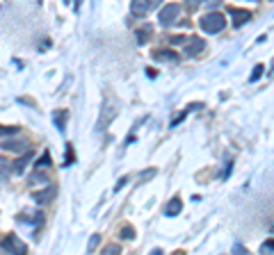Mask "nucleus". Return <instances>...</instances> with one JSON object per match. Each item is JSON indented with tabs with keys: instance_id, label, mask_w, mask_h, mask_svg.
Wrapping results in <instances>:
<instances>
[{
	"instance_id": "f257e3e1",
	"label": "nucleus",
	"mask_w": 274,
	"mask_h": 255,
	"mask_svg": "<svg viewBox=\"0 0 274 255\" xmlns=\"http://www.w3.org/2000/svg\"><path fill=\"white\" fill-rule=\"evenodd\" d=\"M199 26H201V30H203V32H208V34H217V32H222L224 28H226V18H224L219 12H208L206 16H201Z\"/></svg>"
},
{
	"instance_id": "f03ea898",
	"label": "nucleus",
	"mask_w": 274,
	"mask_h": 255,
	"mask_svg": "<svg viewBox=\"0 0 274 255\" xmlns=\"http://www.w3.org/2000/svg\"><path fill=\"white\" fill-rule=\"evenodd\" d=\"M117 114H119V107H117V103L112 100V98H107L105 103H103L101 107V116H99V130H105L107 125L112 123V121L117 119Z\"/></svg>"
},
{
	"instance_id": "7ed1b4c3",
	"label": "nucleus",
	"mask_w": 274,
	"mask_h": 255,
	"mask_svg": "<svg viewBox=\"0 0 274 255\" xmlns=\"http://www.w3.org/2000/svg\"><path fill=\"white\" fill-rule=\"evenodd\" d=\"M178 16H180V5L169 3V5H165V7L160 9L158 21H160V26L163 28H169V26H174V23L178 21Z\"/></svg>"
},
{
	"instance_id": "20e7f679",
	"label": "nucleus",
	"mask_w": 274,
	"mask_h": 255,
	"mask_svg": "<svg viewBox=\"0 0 274 255\" xmlns=\"http://www.w3.org/2000/svg\"><path fill=\"white\" fill-rule=\"evenodd\" d=\"M160 5H163V0H133V3H130V12H133V16H137V18H144L151 9L160 7Z\"/></svg>"
},
{
	"instance_id": "39448f33",
	"label": "nucleus",
	"mask_w": 274,
	"mask_h": 255,
	"mask_svg": "<svg viewBox=\"0 0 274 255\" xmlns=\"http://www.w3.org/2000/svg\"><path fill=\"white\" fill-rule=\"evenodd\" d=\"M0 248L7 253H14V255H23L28 251V246L16 237V235H9V237H3L0 239Z\"/></svg>"
},
{
	"instance_id": "423d86ee",
	"label": "nucleus",
	"mask_w": 274,
	"mask_h": 255,
	"mask_svg": "<svg viewBox=\"0 0 274 255\" xmlns=\"http://www.w3.org/2000/svg\"><path fill=\"white\" fill-rule=\"evenodd\" d=\"M206 50V41L201 37H188V41H185V55H201Z\"/></svg>"
},
{
	"instance_id": "0eeeda50",
	"label": "nucleus",
	"mask_w": 274,
	"mask_h": 255,
	"mask_svg": "<svg viewBox=\"0 0 274 255\" xmlns=\"http://www.w3.org/2000/svg\"><path fill=\"white\" fill-rule=\"evenodd\" d=\"M0 148L9 150V153H28V150H30L26 139H5L3 144H0Z\"/></svg>"
},
{
	"instance_id": "6e6552de",
	"label": "nucleus",
	"mask_w": 274,
	"mask_h": 255,
	"mask_svg": "<svg viewBox=\"0 0 274 255\" xmlns=\"http://www.w3.org/2000/svg\"><path fill=\"white\" fill-rule=\"evenodd\" d=\"M55 194H57V187H55V185H48L43 191H34L32 198H34V203L43 205V203H51V200L55 198Z\"/></svg>"
},
{
	"instance_id": "1a4fd4ad",
	"label": "nucleus",
	"mask_w": 274,
	"mask_h": 255,
	"mask_svg": "<svg viewBox=\"0 0 274 255\" xmlns=\"http://www.w3.org/2000/svg\"><path fill=\"white\" fill-rule=\"evenodd\" d=\"M229 14L233 16V28H240L244 26V23L252 18V14L247 12V9H236V7H229Z\"/></svg>"
},
{
	"instance_id": "9d476101",
	"label": "nucleus",
	"mask_w": 274,
	"mask_h": 255,
	"mask_svg": "<svg viewBox=\"0 0 274 255\" xmlns=\"http://www.w3.org/2000/svg\"><path fill=\"white\" fill-rule=\"evenodd\" d=\"M18 221H21V223H30V225H39L43 221V217L39 212H21V214H18Z\"/></svg>"
},
{
	"instance_id": "9b49d317",
	"label": "nucleus",
	"mask_w": 274,
	"mask_h": 255,
	"mask_svg": "<svg viewBox=\"0 0 274 255\" xmlns=\"http://www.w3.org/2000/svg\"><path fill=\"white\" fill-rule=\"evenodd\" d=\"M180 210H183V203L178 198H171L165 208V217H176V214H180Z\"/></svg>"
},
{
	"instance_id": "f8f14e48",
	"label": "nucleus",
	"mask_w": 274,
	"mask_h": 255,
	"mask_svg": "<svg viewBox=\"0 0 274 255\" xmlns=\"http://www.w3.org/2000/svg\"><path fill=\"white\" fill-rule=\"evenodd\" d=\"M153 60L155 62H178V57H176V53H171V50H155L153 53Z\"/></svg>"
},
{
	"instance_id": "ddd939ff",
	"label": "nucleus",
	"mask_w": 274,
	"mask_h": 255,
	"mask_svg": "<svg viewBox=\"0 0 274 255\" xmlns=\"http://www.w3.org/2000/svg\"><path fill=\"white\" fill-rule=\"evenodd\" d=\"M30 160H32V153L28 150V155L18 158V160L12 164V171H14V173H23V171H26V166H28V162H30Z\"/></svg>"
},
{
	"instance_id": "4468645a",
	"label": "nucleus",
	"mask_w": 274,
	"mask_h": 255,
	"mask_svg": "<svg viewBox=\"0 0 274 255\" xmlns=\"http://www.w3.org/2000/svg\"><path fill=\"white\" fill-rule=\"evenodd\" d=\"M151 32H153V28H151V26H144V28H140V30L135 32V39H137V43H140V46H142V43H146V41H149Z\"/></svg>"
},
{
	"instance_id": "2eb2a0df",
	"label": "nucleus",
	"mask_w": 274,
	"mask_h": 255,
	"mask_svg": "<svg viewBox=\"0 0 274 255\" xmlns=\"http://www.w3.org/2000/svg\"><path fill=\"white\" fill-rule=\"evenodd\" d=\"M46 183H48V175L43 173L41 169H37V171H34V173L30 175V185H46Z\"/></svg>"
},
{
	"instance_id": "dca6fc26",
	"label": "nucleus",
	"mask_w": 274,
	"mask_h": 255,
	"mask_svg": "<svg viewBox=\"0 0 274 255\" xmlns=\"http://www.w3.org/2000/svg\"><path fill=\"white\" fill-rule=\"evenodd\" d=\"M9 173H12V164L7 160H0V183H5L9 178Z\"/></svg>"
},
{
	"instance_id": "f3484780",
	"label": "nucleus",
	"mask_w": 274,
	"mask_h": 255,
	"mask_svg": "<svg viewBox=\"0 0 274 255\" xmlns=\"http://www.w3.org/2000/svg\"><path fill=\"white\" fill-rule=\"evenodd\" d=\"M53 119H55V125H57V130H64L66 112H55V114H53Z\"/></svg>"
},
{
	"instance_id": "a211bd4d",
	"label": "nucleus",
	"mask_w": 274,
	"mask_h": 255,
	"mask_svg": "<svg viewBox=\"0 0 274 255\" xmlns=\"http://www.w3.org/2000/svg\"><path fill=\"white\" fill-rule=\"evenodd\" d=\"M155 173H158V169H144V171H140L137 180H140V183H144V180H149V178H155Z\"/></svg>"
},
{
	"instance_id": "6ab92c4d",
	"label": "nucleus",
	"mask_w": 274,
	"mask_h": 255,
	"mask_svg": "<svg viewBox=\"0 0 274 255\" xmlns=\"http://www.w3.org/2000/svg\"><path fill=\"white\" fill-rule=\"evenodd\" d=\"M263 71H265V66H263V64H256V66H254V73H252V78H249V82H256L258 78L263 75Z\"/></svg>"
},
{
	"instance_id": "aec40b11",
	"label": "nucleus",
	"mask_w": 274,
	"mask_h": 255,
	"mask_svg": "<svg viewBox=\"0 0 274 255\" xmlns=\"http://www.w3.org/2000/svg\"><path fill=\"white\" fill-rule=\"evenodd\" d=\"M43 166H51V155H48V153H43L41 160L37 162V169H43Z\"/></svg>"
},
{
	"instance_id": "412c9836",
	"label": "nucleus",
	"mask_w": 274,
	"mask_h": 255,
	"mask_svg": "<svg viewBox=\"0 0 274 255\" xmlns=\"http://www.w3.org/2000/svg\"><path fill=\"white\" fill-rule=\"evenodd\" d=\"M99 239H101V235H92L89 244H87V251H89V253H94V248H96V244H99Z\"/></svg>"
},
{
	"instance_id": "4be33fe9",
	"label": "nucleus",
	"mask_w": 274,
	"mask_h": 255,
	"mask_svg": "<svg viewBox=\"0 0 274 255\" xmlns=\"http://www.w3.org/2000/svg\"><path fill=\"white\" fill-rule=\"evenodd\" d=\"M115 253H121V248L117 244H110V246L103 248V255H115Z\"/></svg>"
},
{
	"instance_id": "5701e85b",
	"label": "nucleus",
	"mask_w": 274,
	"mask_h": 255,
	"mask_svg": "<svg viewBox=\"0 0 274 255\" xmlns=\"http://www.w3.org/2000/svg\"><path fill=\"white\" fill-rule=\"evenodd\" d=\"M121 237H124V239H133V228H130V225H124V228H121Z\"/></svg>"
},
{
	"instance_id": "b1692460",
	"label": "nucleus",
	"mask_w": 274,
	"mask_h": 255,
	"mask_svg": "<svg viewBox=\"0 0 274 255\" xmlns=\"http://www.w3.org/2000/svg\"><path fill=\"white\" fill-rule=\"evenodd\" d=\"M261 251H263V253H274V239H270V242H265V244H263V246H261Z\"/></svg>"
},
{
	"instance_id": "393cba45",
	"label": "nucleus",
	"mask_w": 274,
	"mask_h": 255,
	"mask_svg": "<svg viewBox=\"0 0 274 255\" xmlns=\"http://www.w3.org/2000/svg\"><path fill=\"white\" fill-rule=\"evenodd\" d=\"M185 3H188V7H190V9H197L199 5H203V3H206V0H185Z\"/></svg>"
},
{
	"instance_id": "a878e982",
	"label": "nucleus",
	"mask_w": 274,
	"mask_h": 255,
	"mask_svg": "<svg viewBox=\"0 0 274 255\" xmlns=\"http://www.w3.org/2000/svg\"><path fill=\"white\" fill-rule=\"evenodd\" d=\"M64 164L68 166V164H73V150H71V146H66V162Z\"/></svg>"
},
{
	"instance_id": "bb28decb",
	"label": "nucleus",
	"mask_w": 274,
	"mask_h": 255,
	"mask_svg": "<svg viewBox=\"0 0 274 255\" xmlns=\"http://www.w3.org/2000/svg\"><path fill=\"white\" fill-rule=\"evenodd\" d=\"M188 41V37H171V43H174V46H180V43H185Z\"/></svg>"
},
{
	"instance_id": "cd10ccee",
	"label": "nucleus",
	"mask_w": 274,
	"mask_h": 255,
	"mask_svg": "<svg viewBox=\"0 0 274 255\" xmlns=\"http://www.w3.org/2000/svg\"><path fill=\"white\" fill-rule=\"evenodd\" d=\"M124 185H126V178H121V180H119V183H117V185H115V191H119L121 187H124Z\"/></svg>"
},
{
	"instance_id": "c85d7f7f",
	"label": "nucleus",
	"mask_w": 274,
	"mask_h": 255,
	"mask_svg": "<svg viewBox=\"0 0 274 255\" xmlns=\"http://www.w3.org/2000/svg\"><path fill=\"white\" fill-rule=\"evenodd\" d=\"M76 12H80V0H76Z\"/></svg>"
},
{
	"instance_id": "c756f323",
	"label": "nucleus",
	"mask_w": 274,
	"mask_h": 255,
	"mask_svg": "<svg viewBox=\"0 0 274 255\" xmlns=\"http://www.w3.org/2000/svg\"><path fill=\"white\" fill-rule=\"evenodd\" d=\"M252 3H256V0H252Z\"/></svg>"
}]
</instances>
